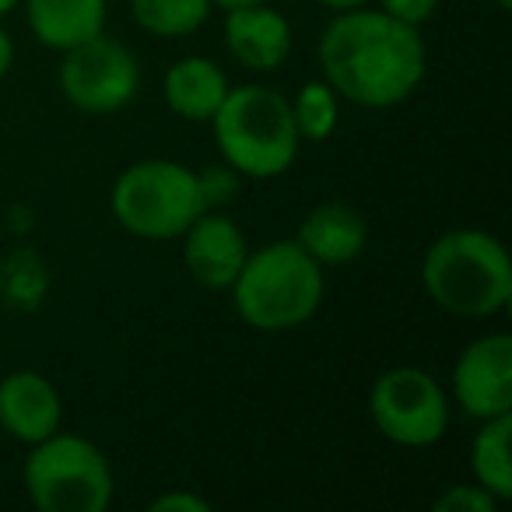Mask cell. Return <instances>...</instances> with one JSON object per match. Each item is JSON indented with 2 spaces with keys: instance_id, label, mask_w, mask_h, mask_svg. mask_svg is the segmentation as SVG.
<instances>
[{
  "instance_id": "6da1fadb",
  "label": "cell",
  "mask_w": 512,
  "mask_h": 512,
  "mask_svg": "<svg viewBox=\"0 0 512 512\" xmlns=\"http://www.w3.org/2000/svg\"><path fill=\"white\" fill-rule=\"evenodd\" d=\"M320 67L337 99L362 109H393L425 81L428 46L418 25L362 4L337 11L323 29Z\"/></svg>"
},
{
  "instance_id": "7a4b0ae2",
  "label": "cell",
  "mask_w": 512,
  "mask_h": 512,
  "mask_svg": "<svg viewBox=\"0 0 512 512\" xmlns=\"http://www.w3.org/2000/svg\"><path fill=\"white\" fill-rule=\"evenodd\" d=\"M421 288L442 313L481 320L512 302L509 249L481 228L442 232L421 256Z\"/></svg>"
},
{
  "instance_id": "3957f363",
  "label": "cell",
  "mask_w": 512,
  "mask_h": 512,
  "mask_svg": "<svg viewBox=\"0 0 512 512\" xmlns=\"http://www.w3.org/2000/svg\"><path fill=\"white\" fill-rule=\"evenodd\" d=\"M232 302L242 323L260 334H285L316 316L323 306V267L299 242H267L246 253V264L232 281Z\"/></svg>"
},
{
  "instance_id": "277c9868",
  "label": "cell",
  "mask_w": 512,
  "mask_h": 512,
  "mask_svg": "<svg viewBox=\"0 0 512 512\" xmlns=\"http://www.w3.org/2000/svg\"><path fill=\"white\" fill-rule=\"evenodd\" d=\"M211 127L221 162L246 179L285 176L299 158L302 137L292 120V102L267 85L228 88Z\"/></svg>"
},
{
  "instance_id": "5b68a950",
  "label": "cell",
  "mask_w": 512,
  "mask_h": 512,
  "mask_svg": "<svg viewBox=\"0 0 512 512\" xmlns=\"http://www.w3.org/2000/svg\"><path fill=\"white\" fill-rule=\"evenodd\" d=\"M113 218L123 232L144 242H172L193 225L204 200H200L197 172L169 158H144L116 176L109 193Z\"/></svg>"
},
{
  "instance_id": "8992f818",
  "label": "cell",
  "mask_w": 512,
  "mask_h": 512,
  "mask_svg": "<svg viewBox=\"0 0 512 512\" xmlns=\"http://www.w3.org/2000/svg\"><path fill=\"white\" fill-rule=\"evenodd\" d=\"M22 481L39 512H106L113 502V467L85 435L53 432L29 446Z\"/></svg>"
},
{
  "instance_id": "52a82bcc",
  "label": "cell",
  "mask_w": 512,
  "mask_h": 512,
  "mask_svg": "<svg viewBox=\"0 0 512 512\" xmlns=\"http://www.w3.org/2000/svg\"><path fill=\"white\" fill-rule=\"evenodd\" d=\"M369 418L386 442L404 449H425L446 435L449 397L425 369L397 365L372 383Z\"/></svg>"
},
{
  "instance_id": "ba28073f",
  "label": "cell",
  "mask_w": 512,
  "mask_h": 512,
  "mask_svg": "<svg viewBox=\"0 0 512 512\" xmlns=\"http://www.w3.org/2000/svg\"><path fill=\"white\" fill-rule=\"evenodd\" d=\"M60 92L74 109L92 116L120 113L141 92V64L130 46L109 39L106 32L64 53Z\"/></svg>"
},
{
  "instance_id": "9c48e42d",
  "label": "cell",
  "mask_w": 512,
  "mask_h": 512,
  "mask_svg": "<svg viewBox=\"0 0 512 512\" xmlns=\"http://www.w3.org/2000/svg\"><path fill=\"white\" fill-rule=\"evenodd\" d=\"M453 400L467 418L512 414V337L484 334L460 351L453 365Z\"/></svg>"
},
{
  "instance_id": "30bf717a",
  "label": "cell",
  "mask_w": 512,
  "mask_h": 512,
  "mask_svg": "<svg viewBox=\"0 0 512 512\" xmlns=\"http://www.w3.org/2000/svg\"><path fill=\"white\" fill-rule=\"evenodd\" d=\"M179 239L190 278L207 292H228L249 253L242 228L221 211H200Z\"/></svg>"
},
{
  "instance_id": "8fae6325",
  "label": "cell",
  "mask_w": 512,
  "mask_h": 512,
  "mask_svg": "<svg viewBox=\"0 0 512 512\" xmlns=\"http://www.w3.org/2000/svg\"><path fill=\"white\" fill-rule=\"evenodd\" d=\"M64 425L60 390L36 369H15L0 379V428L11 439L36 446Z\"/></svg>"
},
{
  "instance_id": "7c38bea8",
  "label": "cell",
  "mask_w": 512,
  "mask_h": 512,
  "mask_svg": "<svg viewBox=\"0 0 512 512\" xmlns=\"http://www.w3.org/2000/svg\"><path fill=\"white\" fill-rule=\"evenodd\" d=\"M292 25L281 11L267 4H246V8L225 11V46L249 71H278L292 53Z\"/></svg>"
},
{
  "instance_id": "4fadbf2b",
  "label": "cell",
  "mask_w": 512,
  "mask_h": 512,
  "mask_svg": "<svg viewBox=\"0 0 512 512\" xmlns=\"http://www.w3.org/2000/svg\"><path fill=\"white\" fill-rule=\"evenodd\" d=\"M295 242L320 267H348L369 246V225L358 207L344 204V200H327L302 218Z\"/></svg>"
},
{
  "instance_id": "5bb4252c",
  "label": "cell",
  "mask_w": 512,
  "mask_h": 512,
  "mask_svg": "<svg viewBox=\"0 0 512 512\" xmlns=\"http://www.w3.org/2000/svg\"><path fill=\"white\" fill-rule=\"evenodd\" d=\"M22 8L32 36L57 53L102 36L109 22V0H22Z\"/></svg>"
},
{
  "instance_id": "9a60e30c",
  "label": "cell",
  "mask_w": 512,
  "mask_h": 512,
  "mask_svg": "<svg viewBox=\"0 0 512 512\" xmlns=\"http://www.w3.org/2000/svg\"><path fill=\"white\" fill-rule=\"evenodd\" d=\"M228 74L211 57H183L165 71L162 99L179 120L211 123L218 106L228 95Z\"/></svg>"
},
{
  "instance_id": "2e32d148",
  "label": "cell",
  "mask_w": 512,
  "mask_h": 512,
  "mask_svg": "<svg viewBox=\"0 0 512 512\" xmlns=\"http://www.w3.org/2000/svg\"><path fill=\"white\" fill-rule=\"evenodd\" d=\"M509 435H512V414L484 418L470 442V477L484 491L509 502L512 498V460H509Z\"/></svg>"
},
{
  "instance_id": "e0dca14e",
  "label": "cell",
  "mask_w": 512,
  "mask_h": 512,
  "mask_svg": "<svg viewBox=\"0 0 512 512\" xmlns=\"http://www.w3.org/2000/svg\"><path fill=\"white\" fill-rule=\"evenodd\" d=\"M50 292V271L36 249H15L0 264V302L11 313H36Z\"/></svg>"
},
{
  "instance_id": "ac0fdd59",
  "label": "cell",
  "mask_w": 512,
  "mask_h": 512,
  "mask_svg": "<svg viewBox=\"0 0 512 512\" xmlns=\"http://www.w3.org/2000/svg\"><path fill=\"white\" fill-rule=\"evenodd\" d=\"M211 0H130V15L148 36L183 39L204 29L211 18Z\"/></svg>"
},
{
  "instance_id": "d6986e66",
  "label": "cell",
  "mask_w": 512,
  "mask_h": 512,
  "mask_svg": "<svg viewBox=\"0 0 512 512\" xmlns=\"http://www.w3.org/2000/svg\"><path fill=\"white\" fill-rule=\"evenodd\" d=\"M337 116H341V99L327 81H306L292 99V120L302 141H327L337 130Z\"/></svg>"
},
{
  "instance_id": "ffe728a7",
  "label": "cell",
  "mask_w": 512,
  "mask_h": 512,
  "mask_svg": "<svg viewBox=\"0 0 512 512\" xmlns=\"http://www.w3.org/2000/svg\"><path fill=\"white\" fill-rule=\"evenodd\" d=\"M239 172L232 165H207L204 172H197L200 200H204V211H218V207L232 204V197L239 193Z\"/></svg>"
},
{
  "instance_id": "44dd1931",
  "label": "cell",
  "mask_w": 512,
  "mask_h": 512,
  "mask_svg": "<svg viewBox=\"0 0 512 512\" xmlns=\"http://www.w3.org/2000/svg\"><path fill=\"white\" fill-rule=\"evenodd\" d=\"M498 505L502 502H498L491 491H484L477 481H470V484H453V488H446L435 498L432 509L435 512H495Z\"/></svg>"
},
{
  "instance_id": "7402d4cb",
  "label": "cell",
  "mask_w": 512,
  "mask_h": 512,
  "mask_svg": "<svg viewBox=\"0 0 512 512\" xmlns=\"http://www.w3.org/2000/svg\"><path fill=\"white\" fill-rule=\"evenodd\" d=\"M379 11H386V15L400 18V22L407 25H425L435 18V11H439V0H379Z\"/></svg>"
},
{
  "instance_id": "603a6c76",
  "label": "cell",
  "mask_w": 512,
  "mask_h": 512,
  "mask_svg": "<svg viewBox=\"0 0 512 512\" xmlns=\"http://www.w3.org/2000/svg\"><path fill=\"white\" fill-rule=\"evenodd\" d=\"M151 512H211V502L193 491H165L148 505Z\"/></svg>"
},
{
  "instance_id": "cb8c5ba5",
  "label": "cell",
  "mask_w": 512,
  "mask_h": 512,
  "mask_svg": "<svg viewBox=\"0 0 512 512\" xmlns=\"http://www.w3.org/2000/svg\"><path fill=\"white\" fill-rule=\"evenodd\" d=\"M11 64H15V39L0 29V78L11 71Z\"/></svg>"
},
{
  "instance_id": "d4e9b609",
  "label": "cell",
  "mask_w": 512,
  "mask_h": 512,
  "mask_svg": "<svg viewBox=\"0 0 512 512\" xmlns=\"http://www.w3.org/2000/svg\"><path fill=\"white\" fill-rule=\"evenodd\" d=\"M320 8H327V11H351V8H362V4H369V0H316Z\"/></svg>"
},
{
  "instance_id": "484cf974",
  "label": "cell",
  "mask_w": 512,
  "mask_h": 512,
  "mask_svg": "<svg viewBox=\"0 0 512 512\" xmlns=\"http://www.w3.org/2000/svg\"><path fill=\"white\" fill-rule=\"evenodd\" d=\"M214 8H246V4H267V0H211Z\"/></svg>"
},
{
  "instance_id": "4316f807",
  "label": "cell",
  "mask_w": 512,
  "mask_h": 512,
  "mask_svg": "<svg viewBox=\"0 0 512 512\" xmlns=\"http://www.w3.org/2000/svg\"><path fill=\"white\" fill-rule=\"evenodd\" d=\"M18 4H22V0H0V18H8L11 11L18 8Z\"/></svg>"
},
{
  "instance_id": "83f0119b",
  "label": "cell",
  "mask_w": 512,
  "mask_h": 512,
  "mask_svg": "<svg viewBox=\"0 0 512 512\" xmlns=\"http://www.w3.org/2000/svg\"><path fill=\"white\" fill-rule=\"evenodd\" d=\"M495 4H498L502 11H509V8H512V0H495Z\"/></svg>"
}]
</instances>
